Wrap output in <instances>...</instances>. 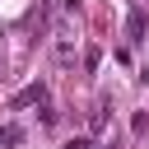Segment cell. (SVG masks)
Wrapping results in <instances>:
<instances>
[{"label": "cell", "instance_id": "1", "mask_svg": "<svg viewBox=\"0 0 149 149\" xmlns=\"http://www.w3.org/2000/svg\"><path fill=\"white\" fill-rule=\"evenodd\" d=\"M33 102H47V84H28V88H19V93L9 98V112H19V107H33Z\"/></svg>", "mask_w": 149, "mask_h": 149}, {"label": "cell", "instance_id": "2", "mask_svg": "<svg viewBox=\"0 0 149 149\" xmlns=\"http://www.w3.org/2000/svg\"><path fill=\"white\" fill-rule=\"evenodd\" d=\"M23 140H28V130L19 121H0V149H19Z\"/></svg>", "mask_w": 149, "mask_h": 149}, {"label": "cell", "instance_id": "3", "mask_svg": "<svg viewBox=\"0 0 149 149\" xmlns=\"http://www.w3.org/2000/svg\"><path fill=\"white\" fill-rule=\"evenodd\" d=\"M144 28H149L144 9H130V14H126V42H144Z\"/></svg>", "mask_w": 149, "mask_h": 149}, {"label": "cell", "instance_id": "4", "mask_svg": "<svg viewBox=\"0 0 149 149\" xmlns=\"http://www.w3.org/2000/svg\"><path fill=\"white\" fill-rule=\"evenodd\" d=\"M107 112H112V102H107V98H98V102H93V112H88V130H93V135H102V130H107ZM93 135H88V140H93Z\"/></svg>", "mask_w": 149, "mask_h": 149}, {"label": "cell", "instance_id": "5", "mask_svg": "<svg viewBox=\"0 0 149 149\" xmlns=\"http://www.w3.org/2000/svg\"><path fill=\"white\" fill-rule=\"evenodd\" d=\"M56 65H61V70H70V65H74V42H70V37H61V42H56Z\"/></svg>", "mask_w": 149, "mask_h": 149}, {"label": "cell", "instance_id": "6", "mask_svg": "<svg viewBox=\"0 0 149 149\" xmlns=\"http://www.w3.org/2000/svg\"><path fill=\"white\" fill-rule=\"evenodd\" d=\"M0 65H5V61H0Z\"/></svg>", "mask_w": 149, "mask_h": 149}]
</instances>
